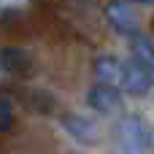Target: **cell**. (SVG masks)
<instances>
[{"label": "cell", "instance_id": "6da1fadb", "mask_svg": "<svg viewBox=\"0 0 154 154\" xmlns=\"http://www.w3.org/2000/svg\"><path fill=\"white\" fill-rule=\"evenodd\" d=\"M116 149H119V154H143L146 130H143L141 116L130 114L116 125Z\"/></svg>", "mask_w": 154, "mask_h": 154}, {"label": "cell", "instance_id": "7a4b0ae2", "mask_svg": "<svg viewBox=\"0 0 154 154\" xmlns=\"http://www.w3.org/2000/svg\"><path fill=\"white\" fill-rule=\"evenodd\" d=\"M103 14H106V22L119 32V35H125V38H135V35H141V27H138V16H135V11H133V3H125V0H108L106 3V8H103Z\"/></svg>", "mask_w": 154, "mask_h": 154}, {"label": "cell", "instance_id": "3957f363", "mask_svg": "<svg viewBox=\"0 0 154 154\" xmlns=\"http://www.w3.org/2000/svg\"><path fill=\"white\" fill-rule=\"evenodd\" d=\"M119 81H122V89L127 95H146L154 87V73L141 62V60H125L122 62V73H119Z\"/></svg>", "mask_w": 154, "mask_h": 154}, {"label": "cell", "instance_id": "277c9868", "mask_svg": "<svg viewBox=\"0 0 154 154\" xmlns=\"http://www.w3.org/2000/svg\"><path fill=\"white\" fill-rule=\"evenodd\" d=\"M87 103L92 111L97 114H114L119 106H122V92L114 87V84H95L89 92H87Z\"/></svg>", "mask_w": 154, "mask_h": 154}, {"label": "cell", "instance_id": "5b68a950", "mask_svg": "<svg viewBox=\"0 0 154 154\" xmlns=\"http://www.w3.org/2000/svg\"><path fill=\"white\" fill-rule=\"evenodd\" d=\"M0 70L8 76H27L32 70V60L19 46H0Z\"/></svg>", "mask_w": 154, "mask_h": 154}, {"label": "cell", "instance_id": "8992f818", "mask_svg": "<svg viewBox=\"0 0 154 154\" xmlns=\"http://www.w3.org/2000/svg\"><path fill=\"white\" fill-rule=\"evenodd\" d=\"M60 125L65 127V133L68 135H73L76 141H81V143H95V122L92 119H87V116H81V114H73V111H65L62 116H60Z\"/></svg>", "mask_w": 154, "mask_h": 154}, {"label": "cell", "instance_id": "52a82bcc", "mask_svg": "<svg viewBox=\"0 0 154 154\" xmlns=\"http://www.w3.org/2000/svg\"><path fill=\"white\" fill-rule=\"evenodd\" d=\"M119 73H122V62H116L114 57H97L95 60L97 84H114V81H119Z\"/></svg>", "mask_w": 154, "mask_h": 154}, {"label": "cell", "instance_id": "ba28073f", "mask_svg": "<svg viewBox=\"0 0 154 154\" xmlns=\"http://www.w3.org/2000/svg\"><path fill=\"white\" fill-rule=\"evenodd\" d=\"M130 49H133V54H135V60H141L149 70L154 73V43L141 32V35H135L133 41H130Z\"/></svg>", "mask_w": 154, "mask_h": 154}, {"label": "cell", "instance_id": "9c48e42d", "mask_svg": "<svg viewBox=\"0 0 154 154\" xmlns=\"http://www.w3.org/2000/svg\"><path fill=\"white\" fill-rule=\"evenodd\" d=\"M14 125V106H11V97L0 92V133H8Z\"/></svg>", "mask_w": 154, "mask_h": 154}, {"label": "cell", "instance_id": "30bf717a", "mask_svg": "<svg viewBox=\"0 0 154 154\" xmlns=\"http://www.w3.org/2000/svg\"><path fill=\"white\" fill-rule=\"evenodd\" d=\"M125 3H138V5H154V0H125Z\"/></svg>", "mask_w": 154, "mask_h": 154}, {"label": "cell", "instance_id": "8fae6325", "mask_svg": "<svg viewBox=\"0 0 154 154\" xmlns=\"http://www.w3.org/2000/svg\"><path fill=\"white\" fill-rule=\"evenodd\" d=\"M70 154H79V152H70Z\"/></svg>", "mask_w": 154, "mask_h": 154}]
</instances>
